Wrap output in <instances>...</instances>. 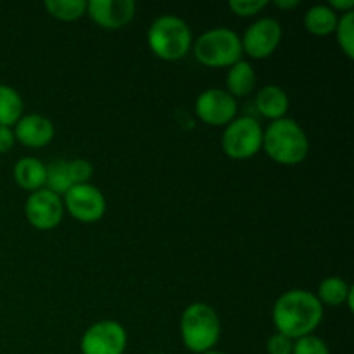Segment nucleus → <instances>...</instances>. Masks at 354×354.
<instances>
[{
    "label": "nucleus",
    "instance_id": "obj_7",
    "mask_svg": "<svg viewBox=\"0 0 354 354\" xmlns=\"http://www.w3.org/2000/svg\"><path fill=\"white\" fill-rule=\"evenodd\" d=\"M24 214L28 223L41 232L54 230L59 227L64 216V203L62 197L47 189L31 192L24 204Z\"/></svg>",
    "mask_w": 354,
    "mask_h": 354
},
{
    "label": "nucleus",
    "instance_id": "obj_24",
    "mask_svg": "<svg viewBox=\"0 0 354 354\" xmlns=\"http://www.w3.org/2000/svg\"><path fill=\"white\" fill-rule=\"evenodd\" d=\"M66 165H68V173L73 185L88 183V180L92 178L93 166L86 159H71V161H66Z\"/></svg>",
    "mask_w": 354,
    "mask_h": 354
},
{
    "label": "nucleus",
    "instance_id": "obj_30",
    "mask_svg": "<svg viewBox=\"0 0 354 354\" xmlns=\"http://www.w3.org/2000/svg\"><path fill=\"white\" fill-rule=\"evenodd\" d=\"M354 289H351V292H349V296H348V299H346V304H348V308H349V311H353L354 310Z\"/></svg>",
    "mask_w": 354,
    "mask_h": 354
},
{
    "label": "nucleus",
    "instance_id": "obj_6",
    "mask_svg": "<svg viewBox=\"0 0 354 354\" xmlns=\"http://www.w3.org/2000/svg\"><path fill=\"white\" fill-rule=\"evenodd\" d=\"M221 147L232 159H251L263 147V128L259 121L242 116L228 123L221 137Z\"/></svg>",
    "mask_w": 354,
    "mask_h": 354
},
{
    "label": "nucleus",
    "instance_id": "obj_11",
    "mask_svg": "<svg viewBox=\"0 0 354 354\" xmlns=\"http://www.w3.org/2000/svg\"><path fill=\"white\" fill-rule=\"evenodd\" d=\"M282 40V26L273 17H261L245 30L242 41V50L251 59L270 57Z\"/></svg>",
    "mask_w": 354,
    "mask_h": 354
},
{
    "label": "nucleus",
    "instance_id": "obj_9",
    "mask_svg": "<svg viewBox=\"0 0 354 354\" xmlns=\"http://www.w3.org/2000/svg\"><path fill=\"white\" fill-rule=\"evenodd\" d=\"M62 203L68 213L82 223H95L106 214V197L92 183L71 187Z\"/></svg>",
    "mask_w": 354,
    "mask_h": 354
},
{
    "label": "nucleus",
    "instance_id": "obj_17",
    "mask_svg": "<svg viewBox=\"0 0 354 354\" xmlns=\"http://www.w3.org/2000/svg\"><path fill=\"white\" fill-rule=\"evenodd\" d=\"M339 14L334 12L327 3H318L308 9L304 14V28L308 33L315 35V37H327L335 31L337 26Z\"/></svg>",
    "mask_w": 354,
    "mask_h": 354
},
{
    "label": "nucleus",
    "instance_id": "obj_18",
    "mask_svg": "<svg viewBox=\"0 0 354 354\" xmlns=\"http://www.w3.org/2000/svg\"><path fill=\"white\" fill-rule=\"evenodd\" d=\"M23 97L16 88L0 85V127H12L23 118Z\"/></svg>",
    "mask_w": 354,
    "mask_h": 354
},
{
    "label": "nucleus",
    "instance_id": "obj_15",
    "mask_svg": "<svg viewBox=\"0 0 354 354\" xmlns=\"http://www.w3.org/2000/svg\"><path fill=\"white\" fill-rule=\"evenodd\" d=\"M47 165L37 158H23L14 165V180L21 189L37 192L45 187Z\"/></svg>",
    "mask_w": 354,
    "mask_h": 354
},
{
    "label": "nucleus",
    "instance_id": "obj_26",
    "mask_svg": "<svg viewBox=\"0 0 354 354\" xmlns=\"http://www.w3.org/2000/svg\"><path fill=\"white\" fill-rule=\"evenodd\" d=\"M292 339L286 337V335L279 334V332L273 334L268 339V342H266V351H268V354H292Z\"/></svg>",
    "mask_w": 354,
    "mask_h": 354
},
{
    "label": "nucleus",
    "instance_id": "obj_8",
    "mask_svg": "<svg viewBox=\"0 0 354 354\" xmlns=\"http://www.w3.org/2000/svg\"><path fill=\"white\" fill-rule=\"evenodd\" d=\"M127 330L114 320H102L85 330L82 337L83 354H123L127 349Z\"/></svg>",
    "mask_w": 354,
    "mask_h": 354
},
{
    "label": "nucleus",
    "instance_id": "obj_3",
    "mask_svg": "<svg viewBox=\"0 0 354 354\" xmlns=\"http://www.w3.org/2000/svg\"><path fill=\"white\" fill-rule=\"evenodd\" d=\"M180 334L189 351L196 354L211 351L220 341V317L209 304H190L189 308H185L180 320Z\"/></svg>",
    "mask_w": 354,
    "mask_h": 354
},
{
    "label": "nucleus",
    "instance_id": "obj_12",
    "mask_svg": "<svg viewBox=\"0 0 354 354\" xmlns=\"http://www.w3.org/2000/svg\"><path fill=\"white\" fill-rule=\"evenodd\" d=\"M137 12L133 0H90L86 14L104 30H120L130 24Z\"/></svg>",
    "mask_w": 354,
    "mask_h": 354
},
{
    "label": "nucleus",
    "instance_id": "obj_2",
    "mask_svg": "<svg viewBox=\"0 0 354 354\" xmlns=\"http://www.w3.org/2000/svg\"><path fill=\"white\" fill-rule=\"evenodd\" d=\"M263 149L279 165L294 166L306 159L310 140L297 121L282 118L263 131Z\"/></svg>",
    "mask_w": 354,
    "mask_h": 354
},
{
    "label": "nucleus",
    "instance_id": "obj_25",
    "mask_svg": "<svg viewBox=\"0 0 354 354\" xmlns=\"http://www.w3.org/2000/svg\"><path fill=\"white\" fill-rule=\"evenodd\" d=\"M270 6L268 0H230L228 7L239 17H251L265 10Z\"/></svg>",
    "mask_w": 354,
    "mask_h": 354
},
{
    "label": "nucleus",
    "instance_id": "obj_4",
    "mask_svg": "<svg viewBox=\"0 0 354 354\" xmlns=\"http://www.w3.org/2000/svg\"><path fill=\"white\" fill-rule=\"evenodd\" d=\"M147 44L154 55L162 61H180L189 54L192 47V31L182 17L166 14L151 24Z\"/></svg>",
    "mask_w": 354,
    "mask_h": 354
},
{
    "label": "nucleus",
    "instance_id": "obj_23",
    "mask_svg": "<svg viewBox=\"0 0 354 354\" xmlns=\"http://www.w3.org/2000/svg\"><path fill=\"white\" fill-rule=\"evenodd\" d=\"M292 354H330V349L324 339L310 334L294 341Z\"/></svg>",
    "mask_w": 354,
    "mask_h": 354
},
{
    "label": "nucleus",
    "instance_id": "obj_13",
    "mask_svg": "<svg viewBox=\"0 0 354 354\" xmlns=\"http://www.w3.org/2000/svg\"><path fill=\"white\" fill-rule=\"evenodd\" d=\"M55 135L54 123L41 114H24L14 124V137L30 149H41L52 142Z\"/></svg>",
    "mask_w": 354,
    "mask_h": 354
},
{
    "label": "nucleus",
    "instance_id": "obj_5",
    "mask_svg": "<svg viewBox=\"0 0 354 354\" xmlns=\"http://www.w3.org/2000/svg\"><path fill=\"white\" fill-rule=\"evenodd\" d=\"M242 41L228 28L207 30L194 41V55L207 68H230L242 59Z\"/></svg>",
    "mask_w": 354,
    "mask_h": 354
},
{
    "label": "nucleus",
    "instance_id": "obj_14",
    "mask_svg": "<svg viewBox=\"0 0 354 354\" xmlns=\"http://www.w3.org/2000/svg\"><path fill=\"white\" fill-rule=\"evenodd\" d=\"M256 107L268 120H282V118H286L287 109H289V95H287L282 86L266 85L258 92Z\"/></svg>",
    "mask_w": 354,
    "mask_h": 354
},
{
    "label": "nucleus",
    "instance_id": "obj_10",
    "mask_svg": "<svg viewBox=\"0 0 354 354\" xmlns=\"http://www.w3.org/2000/svg\"><path fill=\"white\" fill-rule=\"evenodd\" d=\"M196 114L209 127H227L237 116V100L223 88H207L197 97Z\"/></svg>",
    "mask_w": 354,
    "mask_h": 354
},
{
    "label": "nucleus",
    "instance_id": "obj_29",
    "mask_svg": "<svg viewBox=\"0 0 354 354\" xmlns=\"http://www.w3.org/2000/svg\"><path fill=\"white\" fill-rule=\"evenodd\" d=\"M273 3L282 10H292L299 6V0H275Z\"/></svg>",
    "mask_w": 354,
    "mask_h": 354
},
{
    "label": "nucleus",
    "instance_id": "obj_27",
    "mask_svg": "<svg viewBox=\"0 0 354 354\" xmlns=\"http://www.w3.org/2000/svg\"><path fill=\"white\" fill-rule=\"evenodd\" d=\"M16 144V137H14V130L9 127H0V154H6Z\"/></svg>",
    "mask_w": 354,
    "mask_h": 354
},
{
    "label": "nucleus",
    "instance_id": "obj_21",
    "mask_svg": "<svg viewBox=\"0 0 354 354\" xmlns=\"http://www.w3.org/2000/svg\"><path fill=\"white\" fill-rule=\"evenodd\" d=\"M45 187L50 192L57 194L59 197L66 196L73 185L71 178H69L68 173V165H66V159H55L50 165L47 166V176H45Z\"/></svg>",
    "mask_w": 354,
    "mask_h": 354
},
{
    "label": "nucleus",
    "instance_id": "obj_28",
    "mask_svg": "<svg viewBox=\"0 0 354 354\" xmlns=\"http://www.w3.org/2000/svg\"><path fill=\"white\" fill-rule=\"evenodd\" d=\"M328 7H330V9L337 14L339 12L341 14L351 12V10H354V0H330Z\"/></svg>",
    "mask_w": 354,
    "mask_h": 354
},
{
    "label": "nucleus",
    "instance_id": "obj_19",
    "mask_svg": "<svg viewBox=\"0 0 354 354\" xmlns=\"http://www.w3.org/2000/svg\"><path fill=\"white\" fill-rule=\"evenodd\" d=\"M353 287L341 277H327L318 287V301L322 306H341L346 303Z\"/></svg>",
    "mask_w": 354,
    "mask_h": 354
},
{
    "label": "nucleus",
    "instance_id": "obj_1",
    "mask_svg": "<svg viewBox=\"0 0 354 354\" xmlns=\"http://www.w3.org/2000/svg\"><path fill=\"white\" fill-rule=\"evenodd\" d=\"M272 318L279 334L296 341L317 330L324 318V306L310 290L292 289L277 299Z\"/></svg>",
    "mask_w": 354,
    "mask_h": 354
},
{
    "label": "nucleus",
    "instance_id": "obj_22",
    "mask_svg": "<svg viewBox=\"0 0 354 354\" xmlns=\"http://www.w3.org/2000/svg\"><path fill=\"white\" fill-rule=\"evenodd\" d=\"M334 33L337 35V41L339 45H341L342 52L346 54V57L353 59L354 57V10H351V12L341 14Z\"/></svg>",
    "mask_w": 354,
    "mask_h": 354
},
{
    "label": "nucleus",
    "instance_id": "obj_16",
    "mask_svg": "<svg viewBox=\"0 0 354 354\" xmlns=\"http://www.w3.org/2000/svg\"><path fill=\"white\" fill-rule=\"evenodd\" d=\"M256 88V71L248 61H239L227 73V92L232 97H248Z\"/></svg>",
    "mask_w": 354,
    "mask_h": 354
},
{
    "label": "nucleus",
    "instance_id": "obj_31",
    "mask_svg": "<svg viewBox=\"0 0 354 354\" xmlns=\"http://www.w3.org/2000/svg\"><path fill=\"white\" fill-rule=\"evenodd\" d=\"M203 354H227V353H221V351H214V349H211V351H207V353H203Z\"/></svg>",
    "mask_w": 354,
    "mask_h": 354
},
{
    "label": "nucleus",
    "instance_id": "obj_20",
    "mask_svg": "<svg viewBox=\"0 0 354 354\" xmlns=\"http://www.w3.org/2000/svg\"><path fill=\"white\" fill-rule=\"evenodd\" d=\"M86 0H45L44 7L52 17L64 23L80 19L86 14Z\"/></svg>",
    "mask_w": 354,
    "mask_h": 354
}]
</instances>
